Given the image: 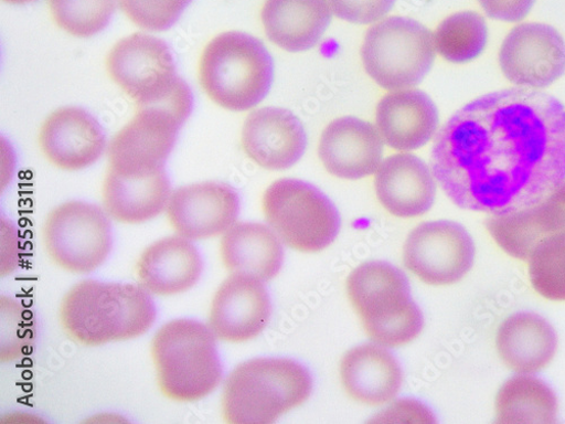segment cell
<instances>
[{
	"instance_id": "1",
	"label": "cell",
	"mask_w": 565,
	"mask_h": 424,
	"mask_svg": "<svg viewBox=\"0 0 565 424\" xmlns=\"http://www.w3.org/2000/svg\"><path fill=\"white\" fill-rule=\"evenodd\" d=\"M433 172L460 209H530L565 181V107L545 92L509 88L458 110L439 130Z\"/></svg>"
},
{
	"instance_id": "2",
	"label": "cell",
	"mask_w": 565,
	"mask_h": 424,
	"mask_svg": "<svg viewBox=\"0 0 565 424\" xmlns=\"http://www.w3.org/2000/svg\"><path fill=\"white\" fill-rule=\"evenodd\" d=\"M157 306L143 287L84 279L64 296L60 320L65 333L84 347L137 339L157 320Z\"/></svg>"
},
{
	"instance_id": "3",
	"label": "cell",
	"mask_w": 565,
	"mask_h": 424,
	"mask_svg": "<svg viewBox=\"0 0 565 424\" xmlns=\"http://www.w3.org/2000/svg\"><path fill=\"white\" fill-rule=\"evenodd\" d=\"M313 380L301 363L258 358L235 368L222 394V415L231 424H268L310 398Z\"/></svg>"
},
{
	"instance_id": "4",
	"label": "cell",
	"mask_w": 565,
	"mask_h": 424,
	"mask_svg": "<svg viewBox=\"0 0 565 424\" xmlns=\"http://www.w3.org/2000/svg\"><path fill=\"white\" fill-rule=\"evenodd\" d=\"M216 338L210 326L190 318L164 324L151 343V356L162 394L191 403L211 395L223 380Z\"/></svg>"
},
{
	"instance_id": "5",
	"label": "cell",
	"mask_w": 565,
	"mask_h": 424,
	"mask_svg": "<svg viewBox=\"0 0 565 424\" xmlns=\"http://www.w3.org/2000/svg\"><path fill=\"white\" fill-rule=\"evenodd\" d=\"M199 75L213 103L242 113L267 97L274 81V62L259 39L238 31L224 32L205 46Z\"/></svg>"
},
{
	"instance_id": "6",
	"label": "cell",
	"mask_w": 565,
	"mask_h": 424,
	"mask_svg": "<svg viewBox=\"0 0 565 424\" xmlns=\"http://www.w3.org/2000/svg\"><path fill=\"white\" fill-rule=\"evenodd\" d=\"M347 287L364 331L375 344L398 348L420 335L423 314L399 268L385 262L364 263L351 273Z\"/></svg>"
},
{
	"instance_id": "7",
	"label": "cell",
	"mask_w": 565,
	"mask_h": 424,
	"mask_svg": "<svg viewBox=\"0 0 565 424\" xmlns=\"http://www.w3.org/2000/svg\"><path fill=\"white\" fill-rule=\"evenodd\" d=\"M193 109L194 94L190 85L163 103L137 107L132 119L110 141L108 169L125 177L166 169L178 134Z\"/></svg>"
},
{
	"instance_id": "8",
	"label": "cell",
	"mask_w": 565,
	"mask_h": 424,
	"mask_svg": "<svg viewBox=\"0 0 565 424\" xmlns=\"http://www.w3.org/2000/svg\"><path fill=\"white\" fill-rule=\"evenodd\" d=\"M361 59L367 75L390 91L418 85L436 60L435 35L415 20L392 17L371 26Z\"/></svg>"
},
{
	"instance_id": "9",
	"label": "cell",
	"mask_w": 565,
	"mask_h": 424,
	"mask_svg": "<svg viewBox=\"0 0 565 424\" xmlns=\"http://www.w3.org/2000/svg\"><path fill=\"white\" fill-rule=\"evenodd\" d=\"M263 211L279 240L302 253L326 250L341 230L334 203L317 187L298 179L271 183L263 198Z\"/></svg>"
},
{
	"instance_id": "10",
	"label": "cell",
	"mask_w": 565,
	"mask_h": 424,
	"mask_svg": "<svg viewBox=\"0 0 565 424\" xmlns=\"http://www.w3.org/2000/svg\"><path fill=\"white\" fill-rule=\"evenodd\" d=\"M46 254L61 268L88 274L103 266L114 246L108 213L90 203L70 201L55 208L42 226Z\"/></svg>"
},
{
	"instance_id": "11",
	"label": "cell",
	"mask_w": 565,
	"mask_h": 424,
	"mask_svg": "<svg viewBox=\"0 0 565 424\" xmlns=\"http://www.w3.org/2000/svg\"><path fill=\"white\" fill-rule=\"evenodd\" d=\"M106 67L137 107L163 103L186 85L177 74L168 43L146 33L119 40L107 56Z\"/></svg>"
},
{
	"instance_id": "12",
	"label": "cell",
	"mask_w": 565,
	"mask_h": 424,
	"mask_svg": "<svg viewBox=\"0 0 565 424\" xmlns=\"http://www.w3.org/2000/svg\"><path fill=\"white\" fill-rule=\"evenodd\" d=\"M476 245L466 229L452 221L424 222L408 235L404 265L430 286H450L473 267Z\"/></svg>"
},
{
	"instance_id": "13",
	"label": "cell",
	"mask_w": 565,
	"mask_h": 424,
	"mask_svg": "<svg viewBox=\"0 0 565 424\" xmlns=\"http://www.w3.org/2000/svg\"><path fill=\"white\" fill-rule=\"evenodd\" d=\"M499 61L512 84L544 88L565 73V41L547 24L516 25L505 36Z\"/></svg>"
},
{
	"instance_id": "14",
	"label": "cell",
	"mask_w": 565,
	"mask_h": 424,
	"mask_svg": "<svg viewBox=\"0 0 565 424\" xmlns=\"http://www.w3.org/2000/svg\"><path fill=\"white\" fill-rule=\"evenodd\" d=\"M241 213V197L227 183L205 181L186 184L172 192L167 214L172 229L192 242L224 234Z\"/></svg>"
},
{
	"instance_id": "15",
	"label": "cell",
	"mask_w": 565,
	"mask_h": 424,
	"mask_svg": "<svg viewBox=\"0 0 565 424\" xmlns=\"http://www.w3.org/2000/svg\"><path fill=\"white\" fill-rule=\"evenodd\" d=\"M270 316L271 303L263 280L232 274L215 293L209 326L217 340L244 343L264 331Z\"/></svg>"
},
{
	"instance_id": "16",
	"label": "cell",
	"mask_w": 565,
	"mask_h": 424,
	"mask_svg": "<svg viewBox=\"0 0 565 424\" xmlns=\"http://www.w3.org/2000/svg\"><path fill=\"white\" fill-rule=\"evenodd\" d=\"M43 156L65 171H79L96 163L107 147L99 121L85 109L64 107L44 120L39 134Z\"/></svg>"
},
{
	"instance_id": "17",
	"label": "cell",
	"mask_w": 565,
	"mask_h": 424,
	"mask_svg": "<svg viewBox=\"0 0 565 424\" xmlns=\"http://www.w3.org/2000/svg\"><path fill=\"white\" fill-rule=\"evenodd\" d=\"M318 153L329 173L358 180L379 171L383 163L384 140L370 123L342 117L322 131Z\"/></svg>"
},
{
	"instance_id": "18",
	"label": "cell",
	"mask_w": 565,
	"mask_h": 424,
	"mask_svg": "<svg viewBox=\"0 0 565 424\" xmlns=\"http://www.w3.org/2000/svg\"><path fill=\"white\" fill-rule=\"evenodd\" d=\"M242 145L247 157L256 165L280 171L292 168L301 160L308 139L302 123L291 112L269 107L247 117Z\"/></svg>"
},
{
	"instance_id": "19",
	"label": "cell",
	"mask_w": 565,
	"mask_h": 424,
	"mask_svg": "<svg viewBox=\"0 0 565 424\" xmlns=\"http://www.w3.org/2000/svg\"><path fill=\"white\" fill-rule=\"evenodd\" d=\"M203 271L204 261L199 248L179 234L150 245L136 265L139 286L161 297L190 292L198 285Z\"/></svg>"
},
{
	"instance_id": "20",
	"label": "cell",
	"mask_w": 565,
	"mask_h": 424,
	"mask_svg": "<svg viewBox=\"0 0 565 424\" xmlns=\"http://www.w3.org/2000/svg\"><path fill=\"white\" fill-rule=\"evenodd\" d=\"M487 227L508 255L530 259L542 242L565 234V181L530 209L490 218Z\"/></svg>"
},
{
	"instance_id": "21",
	"label": "cell",
	"mask_w": 565,
	"mask_h": 424,
	"mask_svg": "<svg viewBox=\"0 0 565 424\" xmlns=\"http://www.w3.org/2000/svg\"><path fill=\"white\" fill-rule=\"evenodd\" d=\"M375 123L386 146L414 151L427 146L437 132L439 113L427 93L398 89L376 107Z\"/></svg>"
},
{
	"instance_id": "22",
	"label": "cell",
	"mask_w": 565,
	"mask_h": 424,
	"mask_svg": "<svg viewBox=\"0 0 565 424\" xmlns=\"http://www.w3.org/2000/svg\"><path fill=\"white\" fill-rule=\"evenodd\" d=\"M375 193L382 205L398 218H415L431 210L437 186L434 172L416 156L388 157L376 171Z\"/></svg>"
},
{
	"instance_id": "23",
	"label": "cell",
	"mask_w": 565,
	"mask_h": 424,
	"mask_svg": "<svg viewBox=\"0 0 565 424\" xmlns=\"http://www.w3.org/2000/svg\"><path fill=\"white\" fill-rule=\"evenodd\" d=\"M341 379L351 399L380 406L397 396L404 375L398 360L385 347L363 344L342 359Z\"/></svg>"
},
{
	"instance_id": "24",
	"label": "cell",
	"mask_w": 565,
	"mask_h": 424,
	"mask_svg": "<svg viewBox=\"0 0 565 424\" xmlns=\"http://www.w3.org/2000/svg\"><path fill=\"white\" fill-rule=\"evenodd\" d=\"M262 22L267 38L289 53L307 52L332 22L327 0H266Z\"/></svg>"
},
{
	"instance_id": "25",
	"label": "cell",
	"mask_w": 565,
	"mask_h": 424,
	"mask_svg": "<svg viewBox=\"0 0 565 424\" xmlns=\"http://www.w3.org/2000/svg\"><path fill=\"white\" fill-rule=\"evenodd\" d=\"M171 182L166 169L147 176L125 177L108 169L103 201L110 219L125 224H140L167 210Z\"/></svg>"
},
{
	"instance_id": "26",
	"label": "cell",
	"mask_w": 565,
	"mask_h": 424,
	"mask_svg": "<svg viewBox=\"0 0 565 424\" xmlns=\"http://www.w3.org/2000/svg\"><path fill=\"white\" fill-rule=\"evenodd\" d=\"M221 258L232 274L273 279L285 262V251L276 232L255 222L235 223L221 241Z\"/></svg>"
},
{
	"instance_id": "27",
	"label": "cell",
	"mask_w": 565,
	"mask_h": 424,
	"mask_svg": "<svg viewBox=\"0 0 565 424\" xmlns=\"http://www.w3.org/2000/svg\"><path fill=\"white\" fill-rule=\"evenodd\" d=\"M497 349L502 361L513 371L534 373L553 360L557 337L545 318L535 312L522 311L501 324Z\"/></svg>"
},
{
	"instance_id": "28",
	"label": "cell",
	"mask_w": 565,
	"mask_h": 424,
	"mask_svg": "<svg viewBox=\"0 0 565 424\" xmlns=\"http://www.w3.org/2000/svg\"><path fill=\"white\" fill-rule=\"evenodd\" d=\"M497 423H555L557 399L535 375L520 374L507 381L495 400Z\"/></svg>"
},
{
	"instance_id": "29",
	"label": "cell",
	"mask_w": 565,
	"mask_h": 424,
	"mask_svg": "<svg viewBox=\"0 0 565 424\" xmlns=\"http://www.w3.org/2000/svg\"><path fill=\"white\" fill-rule=\"evenodd\" d=\"M488 25L476 12H459L447 18L437 29V52L448 62L465 64L478 59L486 50Z\"/></svg>"
},
{
	"instance_id": "30",
	"label": "cell",
	"mask_w": 565,
	"mask_h": 424,
	"mask_svg": "<svg viewBox=\"0 0 565 424\" xmlns=\"http://www.w3.org/2000/svg\"><path fill=\"white\" fill-rule=\"evenodd\" d=\"M54 22L76 38H90L110 23L116 0H49Z\"/></svg>"
},
{
	"instance_id": "31",
	"label": "cell",
	"mask_w": 565,
	"mask_h": 424,
	"mask_svg": "<svg viewBox=\"0 0 565 424\" xmlns=\"http://www.w3.org/2000/svg\"><path fill=\"white\" fill-rule=\"evenodd\" d=\"M534 289L544 298L565 301V234L542 242L530 257Z\"/></svg>"
},
{
	"instance_id": "32",
	"label": "cell",
	"mask_w": 565,
	"mask_h": 424,
	"mask_svg": "<svg viewBox=\"0 0 565 424\" xmlns=\"http://www.w3.org/2000/svg\"><path fill=\"white\" fill-rule=\"evenodd\" d=\"M0 316V360L9 363L30 354L36 336L33 314L17 300L2 297Z\"/></svg>"
},
{
	"instance_id": "33",
	"label": "cell",
	"mask_w": 565,
	"mask_h": 424,
	"mask_svg": "<svg viewBox=\"0 0 565 424\" xmlns=\"http://www.w3.org/2000/svg\"><path fill=\"white\" fill-rule=\"evenodd\" d=\"M193 0H118L125 15L138 28L162 32L172 28Z\"/></svg>"
},
{
	"instance_id": "34",
	"label": "cell",
	"mask_w": 565,
	"mask_h": 424,
	"mask_svg": "<svg viewBox=\"0 0 565 424\" xmlns=\"http://www.w3.org/2000/svg\"><path fill=\"white\" fill-rule=\"evenodd\" d=\"M332 12L341 20L354 24H371L384 19L396 0H327Z\"/></svg>"
},
{
	"instance_id": "35",
	"label": "cell",
	"mask_w": 565,
	"mask_h": 424,
	"mask_svg": "<svg viewBox=\"0 0 565 424\" xmlns=\"http://www.w3.org/2000/svg\"><path fill=\"white\" fill-rule=\"evenodd\" d=\"M491 19L503 22H521L532 11L536 0H479Z\"/></svg>"
},
{
	"instance_id": "36",
	"label": "cell",
	"mask_w": 565,
	"mask_h": 424,
	"mask_svg": "<svg viewBox=\"0 0 565 424\" xmlns=\"http://www.w3.org/2000/svg\"><path fill=\"white\" fill-rule=\"evenodd\" d=\"M21 244L14 224L2 221V276L13 273L20 265Z\"/></svg>"
},
{
	"instance_id": "37",
	"label": "cell",
	"mask_w": 565,
	"mask_h": 424,
	"mask_svg": "<svg viewBox=\"0 0 565 424\" xmlns=\"http://www.w3.org/2000/svg\"><path fill=\"white\" fill-rule=\"evenodd\" d=\"M3 2L12 6H24L36 2V0H3Z\"/></svg>"
}]
</instances>
